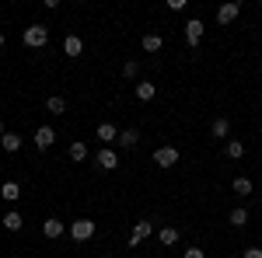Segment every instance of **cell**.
I'll use <instances>...</instances> for the list:
<instances>
[{
    "label": "cell",
    "mask_w": 262,
    "mask_h": 258,
    "mask_svg": "<svg viewBox=\"0 0 262 258\" xmlns=\"http://www.w3.org/2000/svg\"><path fill=\"white\" fill-rule=\"evenodd\" d=\"M21 39H25V45H28V49H42V45L49 42V28H46V25H28Z\"/></svg>",
    "instance_id": "obj_1"
},
{
    "label": "cell",
    "mask_w": 262,
    "mask_h": 258,
    "mask_svg": "<svg viewBox=\"0 0 262 258\" xmlns=\"http://www.w3.org/2000/svg\"><path fill=\"white\" fill-rule=\"evenodd\" d=\"M70 238L77 241V244H84V241H91V238H95V220H88V217L74 220V223H70Z\"/></svg>",
    "instance_id": "obj_2"
},
{
    "label": "cell",
    "mask_w": 262,
    "mask_h": 258,
    "mask_svg": "<svg viewBox=\"0 0 262 258\" xmlns=\"http://www.w3.org/2000/svg\"><path fill=\"white\" fill-rule=\"evenodd\" d=\"M203 35H206V25H203L200 18H189V21H185V42H189L192 49L203 42Z\"/></svg>",
    "instance_id": "obj_3"
},
{
    "label": "cell",
    "mask_w": 262,
    "mask_h": 258,
    "mask_svg": "<svg viewBox=\"0 0 262 258\" xmlns=\"http://www.w3.org/2000/svg\"><path fill=\"white\" fill-rule=\"evenodd\" d=\"M154 164L158 168H175L179 164V147H158L154 150Z\"/></svg>",
    "instance_id": "obj_4"
},
{
    "label": "cell",
    "mask_w": 262,
    "mask_h": 258,
    "mask_svg": "<svg viewBox=\"0 0 262 258\" xmlns=\"http://www.w3.org/2000/svg\"><path fill=\"white\" fill-rule=\"evenodd\" d=\"M95 164H98V171H116V168H119V154H116L112 147H105V150L95 154Z\"/></svg>",
    "instance_id": "obj_5"
},
{
    "label": "cell",
    "mask_w": 262,
    "mask_h": 258,
    "mask_svg": "<svg viewBox=\"0 0 262 258\" xmlns=\"http://www.w3.org/2000/svg\"><path fill=\"white\" fill-rule=\"evenodd\" d=\"M238 14H242V4L238 0H227V4H221V11H217V21L221 25H234Z\"/></svg>",
    "instance_id": "obj_6"
},
{
    "label": "cell",
    "mask_w": 262,
    "mask_h": 258,
    "mask_svg": "<svg viewBox=\"0 0 262 258\" xmlns=\"http://www.w3.org/2000/svg\"><path fill=\"white\" fill-rule=\"evenodd\" d=\"M32 143H35L39 150H49V147L56 143V129H53V126H39L35 136H32Z\"/></svg>",
    "instance_id": "obj_7"
},
{
    "label": "cell",
    "mask_w": 262,
    "mask_h": 258,
    "mask_svg": "<svg viewBox=\"0 0 262 258\" xmlns=\"http://www.w3.org/2000/svg\"><path fill=\"white\" fill-rule=\"evenodd\" d=\"M150 230H154L150 220H137V223H133V234H129V248H137L140 241H147V238H150Z\"/></svg>",
    "instance_id": "obj_8"
},
{
    "label": "cell",
    "mask_w": 262,
    "mask_h": 258,
    "mask_svg": "<svg viewBox=\"0 0 262 258\" xmlns=\"http://www.w3.org/2000/svg\"><path fill=\"white\" fill-rule=\"evenodd\" d=\"M63 230H67V223H63L60 217H49L46 223H42V234L49 241H56V238H63Z\"/></svg>",
    "instance_id": "obj_9"
},
{
    "label": "cell",
    "mask_w": 262,
    "mask_h": 258,
    "mask_svg": "<svg viewBox=\"0 0 262 258\" xmlns=\"http://www.w3.org/2000/svg\"><path fill=\"white\" fill-rule=\"evenodd\" d=\"M0 223H4V230H7V234H18L21 227H25V217H21L18 209H11V213H4Z\"/></svg>",
    "instance_id": "obj_10"
},
{
    "label": "cell",
    "mask_w": 262,
    "mask_h": 258,
    "mask_svg": "<svg viewBox=\"0 0 262 258\" xmlns=\"http://www.w3.org/2000/svg\"><path fill=\"white\" fill-rule=\"evenodd\" d=\"M140 45H143V53H161V49H164V39L158 35V32H147Z\"/></svg>",
    "instance_id": "obj_11"
},
{
    "label": "cell",
    "mask_w": 262,
    "mask_h": 258,
    "mask_svg": "<svg viewBox=\"0 0 262 258\" xmlns=\"http://www.w3.org/2000/svg\"><path fill=\"white\" fill-rule=\"evenodd\" d=\"M95 136H98L101 143H116V139H119V129H116L112 122H101L98 129H95Z\"/></svg>",
    "instance_id": "obj_12"
},
{
    "label": "cell",
    "mask_w": 262,
    "mask_h": 258,
    "mask_svg": "<svg viewBox=\"0 0 262 258\" xmlns=\"http://www.w3.org/2000/svg\"><path fill=\"white\" fill-rule=\"evenodd\" d=\"M0 199H4V202H18L21 199V185L18 181H4V185H0Z\"/></svg>",
    "instance_id": "obj_13"
},
{
    "label": "cell",
    "mask_w": 262,
    "mask_h": 258,
    "mask_svg": "<svg viewBox=\"0 0 262 258\" xmlns=\"http://www.w3.org/2000/svg\"><path fill=\"white\" fill-rule=\"evenodd\" d=\"M63 53H67V56H81L84 53L81 35H67V39H63Z\"/></svg>",
    "instance_id": "obj_14"
},
{
    "label": "cell",
    "mask_w": 262,
    "mask_h": 258,
    "mask_svg": "<svg viewBox=\"0 0 262 258\" xmlns=\"http://www.w3.org/2000/svg\"><path fill=\"white\" fill-rule=\"evenodd\" d=\"M210 133H213V139H231V122L224 119H213V126H210Z\"/></svg>",
    "instance_id": "obj_15"
},
{
    "label": "cell",
    "mask_w": 262,
    "mask_h": 258,
    "mask_svg": "<svg viewBox=\"0 0 262 258\" xmlns=\"http://www.w3.org/2000/svg\"><path fill=\"white\" fill-rule=\"evenodd\" d=\"M137 98H140V101H154V98H158V84L140 80V84H137Z\"/></svg>",
    "instance_id": "obj_16"
},
{
    "label": "cell",
    "mask_w": 262,
    "mask_h": 258,
    "mask_svg": "<svg viewBox=\"0 0 262 258\" xmlns=\"http://www.w3.org/2000/svg\"><path fill=\"white\" fill-rule=\"evenodd\" d=\"M21 143H25V139H21L18 133H4V136H0V147H4L7 154H18V150H21Z\"/></svg>",
    "instance_id": "obj_17"
},
{
    "label": "cell",
    "mask_w": 262,
    "mask_h": 258,
    "mask_svg": "<svg viewBox=\"0 0 262 258\" xmlns=\"http://www.w3.org/2000/svg\"><path fill=\"white\" fill-rule=\"evenodd\" d=\"M46 112H49V115H67V98H60V95L46 98Z\"/></svg>",
    "instance_id": "obj_18"
},
{
    "label": "cell",
    "mask_w": 262,
    "mask_h": 258,
    "mask_svg": "<svg viewBox=\"0 0 262 258\" xmlns=\"http://www.w3.org/2000/svg\"><path fill=\"white\" fill-rule=\"evenodd\" d=\"M67 154H70V160H74V164H81V160H88V143H84V139H74Z\"/></svg>",
    "instance_id": "obj_19"
},
{
    "label": "cell",
    "mask_w": 262,
    "mask_h": 258,
    "mask_svg": "<svg viewBox=\"0 0 262 258\" xmlns=\"http://www.w3.org/2000/svg\"><path fill=\"white\" fill-rule=\"evenodd\" d=\"M231 189H234V196H252V178H245V175H238V178L231 181Z\"/></svg>",
    "instance_id": "obj_20"
},
{
    "label": "cell",
    "mask_w": 262,
    "mask_h": 258,
    "mask_svg": "<svg viewBox=\"0 0 262 258\" xmlns=\"http://www.w3.org/2000/svg\"><path fill=\"white\" fill-rule=\"evenodd\" d=\"M158 241H161L164 248L179 244V227H161V230H158Z\"/></svg>",
    "instance_id": "obj_21"
},
{
    "label": "cell",
    "mask_w": 262,
    "mask_h": 258,
    "mask_svg": "<svg viewBox=\"0 0 262 258\" xmlns=\"http://www.w3.org/2000/svg\"><path fill=\"white\" fill-rule=\"evenodd\" d=\"M224 154H227L231 160H242V157H245V143H242V139H227Z\"/></svg>",
    "instance_id": "obj_22"
},
{
    "label": "cell",
    "mask_w": 262,
    "mask_h": 258,
    "mask_svg": "<svg viewBox=\"0 0 262 258\" xmlns=\"http://www.w3.org/2000/svg\"><path fill=\"white\" fill-rule=\"evenodd\" d=\"M116 143H122L126 150H133V147L140 143V133H137V129H122V133H119V139H116Z\"/></svg>",
    "instance_id": "obj_23"
},
{
    "label": "cell",
    "mask_w": 262,
    "mask_h": 258,
    "mask_svg": "<svg viewBox=\"0 0 262 258\" xmlns=\"http://www.w3.org/2000/svg\"><path fill=\"white\" fill-rule=\"evenodd\" d=\"M231 223H234V227H238V230H242L245 223H248V209H245V206H234V209H231Z\"/></svg>",
    "instance_id": "obj_24"
},
{
    "label": "cell",
    "mask_w": 262,
    "mask_h": 258,
    "mask_svg": "<svg viewBox=\"0 0 262 258\" xmlns=\"http://www.w3.org/2000/svg\"><path fill=\"white\" fill-rule=\"evenodd\" d=\"M137 74H140V66H137V60H126V63H122V77H126V80H133Z\"/></svg>",
    "instance_id": "obj_25"
},
{
    "label": "cell",
    "mask_w": 262,
    "mask_h": 258,
    "mask_svg": "<svg viewBox=\"0 0 262 258\" xmlns=\"http://www.w3.org/2000/svg\"><path fill=\"white\" fill-rule=\"evenodd\" d=\"M182 258H206V251H203V248H185Z\"/></svg>",
    "instance_id": "obj_26"
},
{
    "label": "cell",
    "mask_w": 262,
    "mask_h": 258,
    "mask_svg": "<svg viewBox=\"0 0 262 258\" xmlns=\"http://www.w3.org/2000/svg\"><path fill=\"white\" fill-rule=\"evenodd\" d=\"M189 7V0H168V11H185Z\"/></svg>",
    "instance_id": "obj_27"
},
{
    "label": "cell",
    "mask_w": 262,
    "mask_h": 258,
    "mask_svg": "<svg viewBox=\"0 0 262 258\" xmlns=\"http://www.w3.org/2000/svg\"><path fill=\"white\" fill-rule=\"evenodd\" d=\"M242 258H262V248H245Z\"/></svg>",
    "instance_id": "obj_28"
},
{
    "label": "cell",
    "mask_w": 262,
    "mask_h": 258,
    "mask_svg": "<svg viewBox=\"0 0 262 258\" xmlns=\"http://www.w3.org/2000/svg\"><path fill=\"white\" fill-rule=\"evenodd\" d=\"M4 133H7V129H4V122H0V136H4Z\"/></svg>",
    "instance_id": "obj_29"
},
{
    "label": "cell",
    "mask_w": 262,
    "mask_h": 258,
    "mask_svg": "<svg viewBox=\"0 0 262 258\" xmlns=\"http://www.w3.org/2000/svg\"><path fill=\"white\" fill-rule=\"evenodd\" d=\"M0 49H4V32H0Z\"/></svg>",
    "instance_id": "obj_30"
},
{
    "label": "cell",
    "mask_w": 262,
    "mask_h": 258,
    "mask_svg": "<svg viewBox=\"0 0 262 258\" xmlns=\"http://www.w3.org/2000/svg\"><path fill=\"white\" fill-rule=\"evenodd\" d=\"M231 258H242V255H231Z\"/></svg>",
    "instance_id": "obj_31"
}]
</instances>
